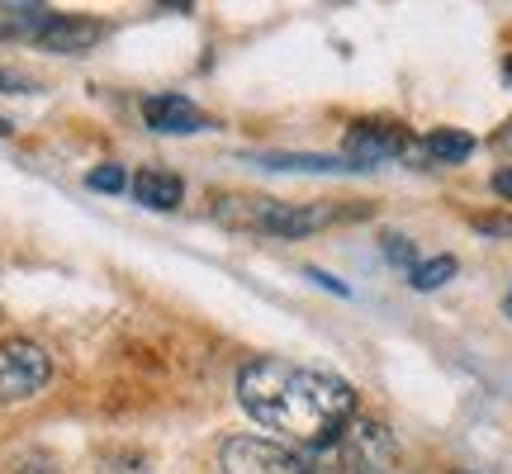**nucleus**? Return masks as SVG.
<instances>
[{
	"mask_svg": "<svg viewBox=\"0 0 512 474\" xmlns=\"http://www.w3.org/2000/svg\"><path fill=\"white\" fill-rule=\"evenodd\" d=\"M503 76H508V81H512V57H508V62H503Z\"/></svg>",
	"mask_w": 512,
	"mask_h": 474,
	"instance_id": "obj_19",
	"label": "nucleus"
},
{
	"mask_svg": "<svg viewBox=\"0 0 512 474\" xmlns=\"http://www.w3.org/2000/svg\"><path fill=\"white\" fill-rule=\"evenodd\" d=\"M384 256H389L394 266H403V271L418 266V256H413V242H408V237H384Z\"/></svg>",
	"mask_w": 512,
	"mask_h": 474,
	"instance_id": "obj_15",
	"label": "nucleus"
},
{
	"mask_svg": "<svg viewBox=\"0 0 512 474\" xmlns=\"http://www.w3.org/2000/svg\"><path fill=\"white\" fill-rule=\"evenodd\" d=\"M332 470L328 474H389L394 470V437L384 432V422L356 418L342 427V437L328 446Z\"/></svg>",
	"mask_w": 512,
	"mask_h": 474,
	"instance_id": "obj_3",
	"label": "nucleus"
},
{
	"mask_svg": "<svg viewBox=\"0 0 512 474\" xmlns=\"http://www.w3.org/2000/svg\"><path fill=\"white\" fill-rule=\"evenodd\" d=\"M223 474H323V465L266 437H228L219 451Z\"/></svg>",
	"mask_w": 512,
	"mask_h": 474,
	"instance_id": "obj_4",
	"label": "nucleus"
},
{
	"mask_svg": "<svg viewBox=\"0 0 512 474\" xmlns=\"http://www.w3.org/2000/svg\"><path fill=\"white\" fill-rule=\"evenodd\" d=\"M238 403L266 432L285 437L290 446H309V451H328L342 437V427L356 418V389L347 380L280 361V356L242 365Z\"/></svg>",
	"mask_w": 512,
	"mask_h": 474,
	"instance_id": "obj_1",
	"label": "nucleus"
},
{
	"mask_svg": "<svg viewBox=\"0 0 512 474\" xmlns=\"http://www.w3.org/2000/svg\"><path fill=\"white\" fill-rule=\"evenodd\" d=\"M143 119L152 133H200V128H209L204 110L195 100H185V95H147Z\"/></svg>",
	"mask_w": 512,
	"mask_h": 474,
	"instance_id": "obj_7",
	"label": "nucleus"
},
{
	"mask_svg": "<svg viewBox=\"0 0 512 474\" xmlns=\"http://www.w3.org/2000/svg\"><path fill=\"white\" fill-rule=\"evenodd\" d=\"M494 190L503 195V200H512V171H498V176H494Z\"/></svg>",
	"mask_w": 512,
	"mask_h": 474,
	"instance_id": "obj_17",
	"label": "nucleus"
},
{
	"mask_svg": "<svg viewBox=\"0 0 512 474\" xmlns=\"http://www.w3.org/2000/svg\"><path fill=\"white\" fill-rule=\"evenodd\" d=\"M86 185H91V190H105V195H119V190L128 185V176H124V166L105 162V166H95L91 176H86Z\"/></svg>",
	"mask_w": 512,
	"mask_h": 474,
	"instance_id": "obj_14",
	"label": "nucleus"
},
{
	"mask_svg": "<svg viewBox=\"0 0 512 474\" xmlns=\"http://www.w3.org/2000/svg\"><path fill=\"white\" fill-rule=\"evenodd\" d=\"M342 152H347V162H351V166H361V171H370V166H384V162H394V157L422 162L418 138H413V133H408L403 124H380V119L351 124V133H347V143H342Z\"/></svg>",
	"mask_w": 512,
	"mask_h": 474,
	"instance_id": "obj_6",
	"label": "nucleus"
},
{
	"mask_svg": "<svg viewBox=\"0 0 512 474\" xmlns=\"http://www.w3.org/2000/svg\"><path fill=\"white\" fill-rule=\"evenodd\" d=\"M266 166L275 171H347L337 157H266Z\"/></svg>",
	"mask_w": 512,
	"mask_h": 474,
	"instance_id": "obj_13",
	"label": "nucleus"
},
{
	"mask_svg": "<svg viewBox=\"0 0 512 474\" xmlns=\"http://www.w3.org/2000/svg\"><path fill=\"white\" fill-rule=\"evenodd\" d=\"M498 147H512V124H503V133H498Z\"/></svg>",
	"mask_w": 512,
	"mask_h": 474,
	"instance_id": "obj_18",
	"label": "nucleus"
},
{
	"mask_svg": "<svg viewBox=\"0 0 512 474\" xmlns=\"http://www.w3.org/2000/svg\"><path fill=\"white\" fill-rule=\"evenodd\" d=\"M479 233H498V237H512V214L508 219H475Z\"/></svg>",
	"mask_w": 512,
	"mask_h": 474,
	"instance_id": "obj_16",
	"label": "nucleus"
},
{
	"mask_svg": "<svg viewBox=\"0 0 512 474\" xmlns=\"http://www.w3.org/2000/svg\"><path fill=\"white\" fill-rule=\"evenodd\" d=\"M105 38V29L100 24H91V19H76V15H53V24L38 34V48H48V53H62V57H76L86 53V48H95Z\"/></svg>",
	"mask_w": 512,
	"mask_h": 474,
	"instance_id": "obj_8",
	"label": "nucleus"
},
{
	"mask_svg": "<svg viewBox=\"0 0 512 474\" xmlns=\"http://www.w3.org/2000/svg\"><path fill=\"white\" fill-rule=\"evenodd\" d=\"M451 275H456V256H437V261H418L408 280H413V290H441Z\"/></svg>",
	"mask_w": 512,
	"mask_h": 474,
	"instance_id": "obj_12",
	"label": "nucleus"
},
{
	"mask_svg": "<svg viewBox=\"0 0 512 474\" xmlns=\"http://www.w3.org/2000/svg\"><path fill=\"white\" fill-rule=\"evenodd\" d=\"M133 195H138V204H147V209H176L185 195V185H181V176L147 166V171L133 176Z\"/></svg>",
	"mask_w": 512,
	"mask_h": 474,
	"instance_id": "obj_10",
	"label": "nucleus"
},
{
	"mask_svg": "<svg viewBox=\"0 0 512 474\" xmlns=\"http://www.w3.org/2000/svg\"><path fill=\"white\" fill-rule=\"evenodd\" d=\"M34 474H38V470H34Z\"/></svg>",
	"mask_w": 512,
	"mask_h": 474,
	"instance_id": "obj_22",
	"label": "nucleus"
},
{
	"mask_svg": "<svg viewBox=\"0 0 512 474\" xmlns=\"http://www.w3.org/2000/svg\"><path fill=\"white\" fill-rule=\"evenodd\" d=\"M57 10L48 5H0V38H19V43H38V34L53 24Z\"/></svg>",
	"mask_w": 512,
	"mask_h": 474,
	"instance_id": "obj_9",
	"label": "nucleus"
},
{
	"mask_svg": "<svg viewBox=\"0 0 512 474\" xmlns=\"http://www.w3.org/2000/svg\"><path fill=\"white\" fill-rule=\"evenodd\" d=\"M219 219L233 228H252V233L271 237H309L337 219L328 204H285V200H223Z\"/></svg>",
	"mask_w": 512,
	"mask_h": 474,
	"instance_id": "obj_2",
	"label": "nucleus"
},
{
	"mask_svg": "<svg viewBox=\"0 0 512 474\" xmlns=\"http://www.w3.org/2000/svg\"><path fill=\"white\" fill-rule=\"evenodd\" d=\"M48 380H53V361L38 342H29V337H5L0 342V403L34 399Z\"/></svg>",
	"mask_w": 512,
	"mask_h": 474,
	"instance_id": "obj_5",
	"label": "nucleus"
},
{
	"mask_svg": "<svg viewBox=\"0 0 512 474\" xmlns=\"http://www.w3.org/2000/svg\"><path fill=\"white\" fill-rule=\"evenodd\" d=\"M418 147H422V162H465L475 152V138L460 133V128H437V133L418 138Z\"/></svg>",
	"mask_w": 512,
	"mask_h": 474,
	"instance_id": "obj_11",
	"label": "nucleus"
},
{
	"mask_svg": "<svg viewBox=\"0 0 512 474\" xmlns=\"http://www.w3.org/2000/svg\"><path fill=\"white\" fill-rule=\"evenodd\" d=\"M0 133H10V124H0Z\"/></svg>",
	"mask_w": 512,
	"mask_h": 474,
	"instance_id": "obj_21",
	"label": "nucleus"
},
{
	"mask_svg": "<svg viewBox=\"0 0 512 474\" xmlns=\"http://www.w3.org/2000/svg\"><path fill=\"white\" fill-rule=\"evenodd\" d=\"M503 309H508V318H512V294H508V304H503Z\"/></svg>",
	"mask_w": 512,
	"mask_h": 474,
	"instance_id": "obj_20",
	"label": "nucleus"
}]
</instances>
